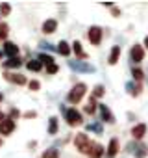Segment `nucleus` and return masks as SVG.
<instances>
[{
  "instance_id": "obj_18",
  "label": "nucleus",
  "mask_w": 148,
  "mask_h": 158,
  "mask_svg": "<svg viewBox=\"0 0 148 158\" xmlns=\"http://www.w3.org/2000/svg\"><path fill=\"white\" fill-rule=\"evenodd\" d=\"M57 52L63 54V56H68V54H70V48H68V45H67L65 41H59V45H57Z\"/></svg>"
},
{
  "instance_id": "obj_24",
  "label": "nucleus",
  "mask_w": 148,
  "mask_h": 158,
  "mask_svg": "<svg viewBox=\"0 0 148 158\" xmlns=\"http://www.w3.org/2000/svg\"><path fill=\"white\" fill-rule=\"evenodd\" d=\"M102 95H104V86H96L93 89V97L96 99V97H102Z\"/></svg>"
},
{
  "instance_id": "obj_7",
  "label": "nucleus",
  "mask_w": 148,
  "mask_h": 158,
  "mask_svg": "<svg viewBox=\"0 0 148 158\" xmlns=\"http://www.w3.org/2000/svg\"><path fill=\"white\" fill-rule=\"evenodd\" d=\"M4 76H6V80L11 82V84H19V86L26 84V78H24L22 74H17V73H6Z\"/></svg>"
},
{
  "instance_id": "obj_13",
  "label": "nucleus",
  "mask_w": 148,
  "mask_h": 158,
  "mask_svg": "<svg viewBox=\"0 0 148 158\" xmlns=\"http://www.w3.org/2000/svg\"><path fill=\"white\" fill-rule=\"evenodd\" d=\"M70 67L72 69H76V71H85V73H93L95 71V67H91V65H87V63H84V61H70Z\"/></svg>"
},
{
  "instance_id": "obj_12",
  "label": "nucleus",
  "mask_w": 148,
  "mask_h": 158,
  "mask_svg": "<svg viewBox=\"0 0 148 158\" xmlns=\"http://www.w3.org/2000/svg\"><path fill=\"white\" fill-rule=\"evenodd\" d=\"M117 152H119V139L113 138V139L109 141V147H107V158H115Z\"/></svg>"
},
{
  "instance_id": "obj_35",
  "label": "nucleus",
  "mask_w": 148,
  "mask_h": 158,
  "mask_svg": "<svg viewBox=\"0 0 148 158\" xmlns=\"http://www.w3.org/2000/svg\"><path fill=\"white\" fill-rule=\"evenodd\" d=\"M0 143H2V141H0Z\"/></svg>"
},
{
  "instance_id": "obj_22",
  "label": "nucleus",
  "mask_w": 148,
  "mask_h": 158,
  "mask_svg": "<svg viewBox=\"0 0 148 158\" xmlns=\"http://www.w3.org/2000/svg\"><path fill=\"white\" fill-rule=\"evenodd\" d=\"M57 132V119L52 117L50 119V127H48V134H56Z\"/></svg>"
},
{
  "instance_id": "obj_17",
  "label": "nucleus",
  "mask_w": 148,
  "mask_h": 158,
  "mask_svg": "<svg viewBox=\"0 0 148 158\" xmlns=\"http://www.w3.org/2000/svg\"><path fill=\"white\" fill-rule=\"evenodd\" d=\"M4 67H8V69H15V67H21V60H19V58H10L8 61H4Z\"/></svg>"
},
{
  "instance_id": "obj_8",
  "label": "nucleus",
  "mask_w": 148,
  "mask_h": 158,
  "mask_svg": "<svg viewBox=\"0 0 148 158\" xmlns=\"http://www.w3.org/2000/svg\"><path fill=\"white\" fill-rule=\"evenodd\" d=\"M130 56H131V61H142V58H144V50H142V47H139V45H135V47H131V52H130Z\"/></svg>"
},
{
  "instance_id": "obj_31",
  "label": "nucleus",
  "mask_w": 148,
  "mask_h": 158,
  "mask_svg": "<svg viewBox=\"0 0 148 158\" xmlns=\"http://www.w3.org/2000/svg\"><path fill=\"white\" fill-rule=\"evenodd\" d=\"M4 121V115H2V112H0V123H2Z\"/></svg>"
},
{
  "instance_id": "obj_20",
  "label": "nucleus",
  "mask_w": 148,
  "mask_h": 158,
  "mask_svg": "<svg viewBox=\"0 0 148 158\" xmlns=\"http://www.w3.org/2000/svg\"><path fill=\"white\" fill-rule=\"evenodd\" d=\"M26 67H28L30 71H39V69H41V61H39V60H32V61L26 63Z\"/></svg>"
},
{
  "instance_id": "obj_3",
  "label": "nucleus",
  "mask_w": 148,
  "mask_h": 158,
  "mask_svg": "<svg viewBox=\"0 0 148 158\" xmlns=\"http://www.w3.org/2000/svg\"><path fill=\"white\" fill-rule=\"evenodd\" d=\"M65 117H67V123H68L70 127H76V125L82 123V114H80L76 108L67 110V112H65Z\"/></svg>"
},
{
  "instance_id": "obj_32",
  "label": "nucleus",
  "mask_w": 148,
  "mask_h": 158,
  "mask_svg": "<svg viewBox=\"0 0 148 158\" xmlns=\"http://www.w3.org/2000/svg\"><path fill=\"white\" fill-rule=\"evenodd\" d=\"M144 45H146V47H148V37H146V39H144Z\"/></svg>"
},
{
  "instance_id": "obj_1",
  "label": "nucleus",
  "mask_w": 148,
  "mask_h": 158,
  "mask_svg": "<svg viewBox=\"0 0 148 158\" xmlns=\"http://www.w3.org/2000/svg\"><path fill=\"white\" fill-rule=\"evenodd\" d=\"M85 91H87V86L84 84V82H80V84H76L72 88V91L68 93V102H72V104H78L84 97H85Z\"/></svg>"
},
{
  "instance_id": "obj_2",
  "label": "nucleus",
  "mask_w": 148,
  "mask_h": 158,
  "mask_svg": "<svg viewBox=\"0 0 148 158\" xmlns=\"http://www.w3.org/2000/svg\"><path fill=\"white\" fill-rule=\"evenodd\" d=\"M74 143H76V147H78L80 152H85V154L89 152V149H91V145H93V141L89 139L87 134H78L76 139H74Z\"/></svg>"
},
{
  "instance_id": "obj_30",
  "label": "nucleus",
  "mask_w": 148,
  "mask_h": 158,
  "mask_svg": "<svg viewBox=\"0 0 148 158\" xmlns=\"http://www.w3.org/2000/svg\"><path fill=\"white\" fill-rule=\"evenodd\" d=\"M28 86H30V89H39V88H41V84H39L37 80H32Z\"/></svg>"
},
{
  "instance_id": "obj_25",
  "label": "nucleus",
  "mask_w": 148,
  "mask_h": 158,
  "mask_svg": "<svg viewBox=\"0 0 148 158\" xmlns=\"http://www.w3.org/2000/svg\"><path fill=\"white\" fill-rule=\"evenodd\" d=\"M146 154H148V149H146L144 145H142V147H139V152H135V156H137V158H144Z\"/></svg>"
},
{
  "instance_id": "obj_34",
  "label": "nucleus",
  "mask_w": 148,
  "mask_h": 158,
  "mask_svg": "<svg viewBox=\"0 0 148 158\" xmlns=\"http://www.w3.org/2000/svg\"><path fill=\"white\" fill-rule=\"evenodd\" d=\"M2 54H4V52H0V58H2Z\"/></svg>"
},
{
  "instance_id": "obj_16",
  "label": "nucleus",
  "mask_w": 148,
  "mask_h": 158,
  "mask_svg": "<svg viewBox=\"0 0 148 158\" xmlns=\"http://www.w3.org/2000/svg\"><path fill=\"white\" fill-rule=\"evenodd\" d=\"M72 50L76 52V56H80V58H87V54L84 52V48H82V43H80V41H74V43H72Z\"/></svg>"
},
{
  "instance_id": "obj_28",
  "label": "nucleus",
  "mask_w": 148,
  "mask_h": 158,
  "mask_svg": "<svg viewBox=\"0 0 148 158\" xmlns=\"http://www.w3.org/2000/svg\"><path fill=\"white\" fill-rule=\"evenodd\" d=\"M133 78H135V80H142V71L141 69H133Z\"/></svg>"
},
{
  "instance_id": "obj_15",
  "label": "nucleus",
  "mask_w": 148,
  "mask_h": 158,
  "mask_svg": "<svg viewBox=\"0 0 148 158\" xmlns=\"http://www.w3.org/2000/svg\"><path fill=\"white\" fill-rule=\"evenodd\" d=\"M119 56H120V47H113L109 52V65H115L119 61Z\"/></svg>"
},
{
  "instance_id": "obj_6",
  "label": "nucleus",
  "mask_w": 148,
  "mask_h": 158,
  "mask_svg": "<svg viewBox=\"0 0 148 158\" xmlns=\"http://www.w3.org/2000/svg\"><path fill=\"white\" fill-rule=\"evenodd\" d=\"M2 52L8 56V58H17V54H19V47L15 45V43H4V48H2Z\"/></svg>"
},
{
  "instance_id": "obj_21",
  "label": "nucleus",
  "mask_w": 148,
  "mask_h": 158,
  "mask_svg": "<svg viewBox=\"0 0 148 158\" xmlns=\"http://www.w3.org/2000/svg\"><path fill=\"white\" fill-rule=\"evenodd\" d=\"M43 158H59V152L56 149H48V151L43 152Z\"/></svg>"
},
{
  "instance_id": "obj_27",
  "label": "nucleus",
  "mask_w": 148,
  "mask_h": 158,
  "mask_svg": "<svg viewBox=\"0 0 148 158\" xmlns=\"http://www.w3.org/2000/svg\"><path fill=\"white\" fill-rule=\"evenodd\" d=\"M10 11H11L10 4H2V6H0V13H2V15H8Z\"/></svg>"
},
{
  "instance_id": "obj_5",
  "label": "nucleus",
  "mask_w": 148,
  "mask_h": 158,
  "mask_svg": "<svg viewBox=\"0 0 148 158\" xmlns=\"http://www.w3.org/2000/svg\"><path fill=\"white\" fill-rule=\"evenodd\" d=\"M15 130V121L13 119H4L2 123H0V134L2 136H8Z\"/></svg>"
},
{
  "instance_id": "obj_33",
  "label": "nucleus",
  "mask_w": 148,
  "mask_h": 158,
  "mask_svg": "<svg viewBox=\"0 0 148 158\" xmlns=\"http://www.w3.org/2000/svg\"><path fill=\"white\" fill-rule=\"evenodd\" d=\"M0 101H2V93H0Z\"/></svg>"
},
{
  "instance_id": "obj_4",
  "label": "nucleus",
  "mask_w": 148,
  "mask_h": 158,
  "mask_svg": "<svg viewBox=\"0 0 148 158\" xmlns=\"http://www.w3.org/2000/svg\"><path fill=\"white\" fill-rule=\"evenodd\" d=\"M87 35H89V41H91L93 45H100V41H102V28H98V26H91Z\"/></svg>"
},
{
  "instance_id": "obj_29",
  "label": "nucleus",
  "mask_w": 148,
  "mask_h": 158,
  "mask_svg": "<svg viewBox=\"0 0 148 158\" xmlns=\"http://www.w3.org/2000/svg\"><path fill=\"white\" fill-rule=\"evenodd\" d=\"M46 73H50V74L57 73V65H56V63H50V65H46Z\"/></svg>"
},
{
  "instance_id": "obj_10",
  "label": "nucleus",
  "mask_w": 148,
  "mask_h": 158,
  "mask_svg": "<svg viewBox=\"0 0 148 158\" xmlns=\"http://www.w3.org/2000/svg\"><path fill=\"white\" fill-rule=\"evenodd\" d=\"M91 158H100L102 154H104V147L100 145V143H93L91 145V149H89V152H87Z\"/></svg>"
},
{
  "instance_id": "obj_9",
  "label": "nucleus",
  "mask_w": 148,
  "mask_h": 158,
  "mask_svg": "<svg viewBox=\"0 0 148 158\" xmlns=\"http://www.w3.org/2000/svg\"><path fill=\"white\" fill-rule=\"evenodd\" d=\"M144 134H146V125H144V123L135 125V127H133V130H131V136H133L135 139H141Z\"/></svg>"
},
{
  "instance_id": "obj_23",
  "label": "nucleus",
  "mask_w": 148,
  "mask_h": 158,
  "mask_svg": "<svg viewBox=\"0 0 148 158\" xmlns=\"http://www.w3.org/2000/svg\"><path fill=\"white\" fill-rule=\"evenodd\" d=\"M39 60H41L43 63H46V65L54 63V58H52V56H48V54H41V56H39Z\"/></svg>"
},
{
  "instance_id": "obj_26",
  "label": "nucleus",
  "mask_w": 148,
  "mask_h": 158,
  "mask_svg": "<svg viewBox=\"0 0 148 158\" xmlns=\"http://www.w3.org/2000/svg\"><path fill=\"white\" fill-rule=\"evenodd\" d=\"M8 35V24H0V39H4Z\"/></svg>"
},
{
  "instance_id": "obj_11",
  "label": "nucleus",
  "mask_w": 148,
  "mask_h": 158,
  "mask_svg": "<svg viewBox=\"0 0 148 158\" xmlns=\"http://www.w3.org/2000/svg\"><path fill=\"white\" fill-rule=\"evenodd\" d=\"M98 106H100V112H102V119L107 121V123H115V117H113L111 110H109L106 104H98Z\"/></svg>"
},
{
  "instance_id": "obj_19",
  "label": "nucleus",
  "mask_w": 148,
  "mask_h": 158,
  "mask_svg": "<svg viewBox=\"0 0 148 158\" xmlns=\"http://www.w3.org/2000/svg\"><path fill=\"white\" fill-rule=\"evenodd\" d=\"M95 110H96V99L91 97V99H89V104L85 106V112H87V114H95Z\"/></svg>"
},
{
  "instance_id": "obj_14",
  "label": "nucleus",
  "mask_w": 148,
  "mask_h": 158,
  "mask_svg": "<svg viewBox=\"0 0 148 158\" xmlns=\"http://www.w3.org/2000/svg\"><path fill=\"white\" fill-rule=\"evenodd\" d=\"M56 28H57V23H56L54 19H48V21L43 23V32H45V34H54Z\"/></svg>"
}]
</instances>
